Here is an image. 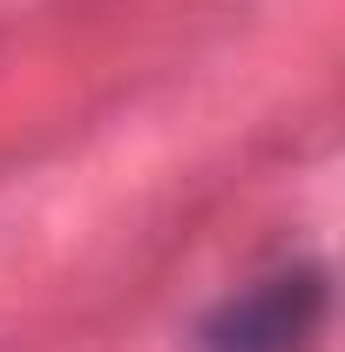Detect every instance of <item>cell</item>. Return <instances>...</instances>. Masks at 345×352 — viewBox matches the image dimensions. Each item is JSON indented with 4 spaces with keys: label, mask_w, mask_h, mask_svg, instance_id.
Wrapping results in <instances>:
<instances>
[{
    "label": "cell",
    "mask_w": 345,
    "mask_h": 352,
    "mask_svg": "<svg viewBox=\"0 0 345 352\" xmlns=\"http://www.w3.org/2000/svg\"><path fill=\"white\" fill-rule=\"evenodd\" d=\"M325 325V278L318 271H278L251 292L223 298L203 325V352H304Z\"/></svg>",
    "instance_id": "1"
}]
</instances>
